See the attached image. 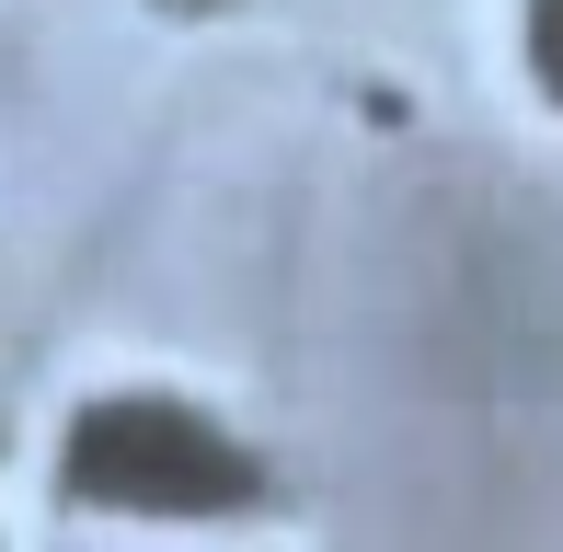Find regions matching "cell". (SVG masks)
Listing matches in <instances>:
<instances>
[{
  "instance_id": "obj_1",
  "label": "cell",
  "mask_w": 563,
  "mask_h": 552,
  "mask_svg": "<svg viewBox=\"0 0 563 552\" xmlns=\"http://www.w3.org/2000/svg\"><path fill=\"white\" fill-rule=\"evenodd\" d=\"M58 484H69V507H104V518H242V507H265V461L196 404H173V391L81 404L69 449H58Z\"/></svg>"
},
{
  "instance_id": "obj_2",
  "label": "cell",
  "mask_w": 563,
  "mask_h": 552,
  "mask_svg": "<svg viewBox=\"0 0 563 552\" xmlns=\"http://www.w3.org/2000/svg\"><path fill=\"white\" fill-rule=\"evenodd\" d=\"M529 69H541V92L563 104V0H529Z\"/></svg>"
}]
</instances>
